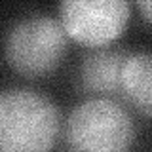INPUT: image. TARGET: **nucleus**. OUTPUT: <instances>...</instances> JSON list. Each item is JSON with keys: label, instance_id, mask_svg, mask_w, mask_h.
<instances>
[{"label": "nucleus", "instance_id": "nucleus-1", "mask_svg": "<svg viewBox=\"0 0 152 152\" xmlns=\"http://www.w3.org/2000/svg\"><path fill=\"white\" fill-rule=\"evenodd\" d=\"M61 114L50 97L28 88L0 91V152H51Z\"/></svg>", "mask_w": 152, "mask_h": 152}, {"label": "nucleus", "instance_id": "nucleus-2", "mask_svg": "<svg viewBox=\"0 0 152 152\" xmlns=\"http://www.w3.org/2000/svg\"><path fill=\"white\" fill-rule=\"evenodd\" d=\"M63 137L69 152H129L135 124L118 101L93 97L69 114Z\"/></svg>", "mask_w": 152, "mask_h": 152}, {"label": "nucleus", "instance_id": "nucleus-3", "mask_svg": "<svg viewBox=\"0 0 152 152\" xmlns=\"http://www.w3.org/2000/svg\"><path fill=\"white\" fill-rule=\"evenodd\" d=\"M66 51V32L61 21L50 15H31L10 28L4 42L8 65L23 76L48 74Z\"/></svg>", "mask_w": 152, "mask_h": 152}, {"label": "nucleus", "instance_id": "nucleus-4", "mask_svg": "<svg viewBox=\"0 0 152 152\" xmlns=\"http://www.w3.org/2000/svg\"><path fill=\"white\" fill-rule=\"evenodd\" d=\"M59 13L66 36L101 48L124 32L131 6L126 0H65L59 4Z\"/></svg>", "mask_w": 152, "mask_h": 152}, {"label": "nucleus", "instance_id": "nucleus-5", "mask_svg": "<svg viewBox=\"0 0 152 152\" xmlns=\"http://www.w3.org/2000/svg\"><path fill=\"white\" fill-rule=\"evenodd\" d=\"M129 51L118 48H97L86 55L80 80L84 89L99 97H122V74Z\"/></svg>", "mask_w": 152, "mask_h": 152}, {"label": "nucleus", "instance_id": "nucleus-6", "mask_svg": "<svg viewBox=\"0 0 152 152\" xmlns=\"http://www.w3.org/2000/svg\"><path fill=\"white\" fill-rule=\"evenodd\" d=\"M122 97L152 118V53H129L122 74Z\"/></svg>", "mask_w": 152, "mask_h": 152}, {"label": "nucleus", "instance_id": "nucleus-7", "mask_svg": "<svg viewBox=\"0 0 152 152\" xmlns=\"http://www.w3.org/2000/svg\"><path fill=\"white\" fill-rule=\"evenodd\" d=\"M139 10H141L142 15H145L146 21L152 23V0H142V2H139Z\"/></svg>", "mask_w": 152, "mask_h": 152}]
</instances>
